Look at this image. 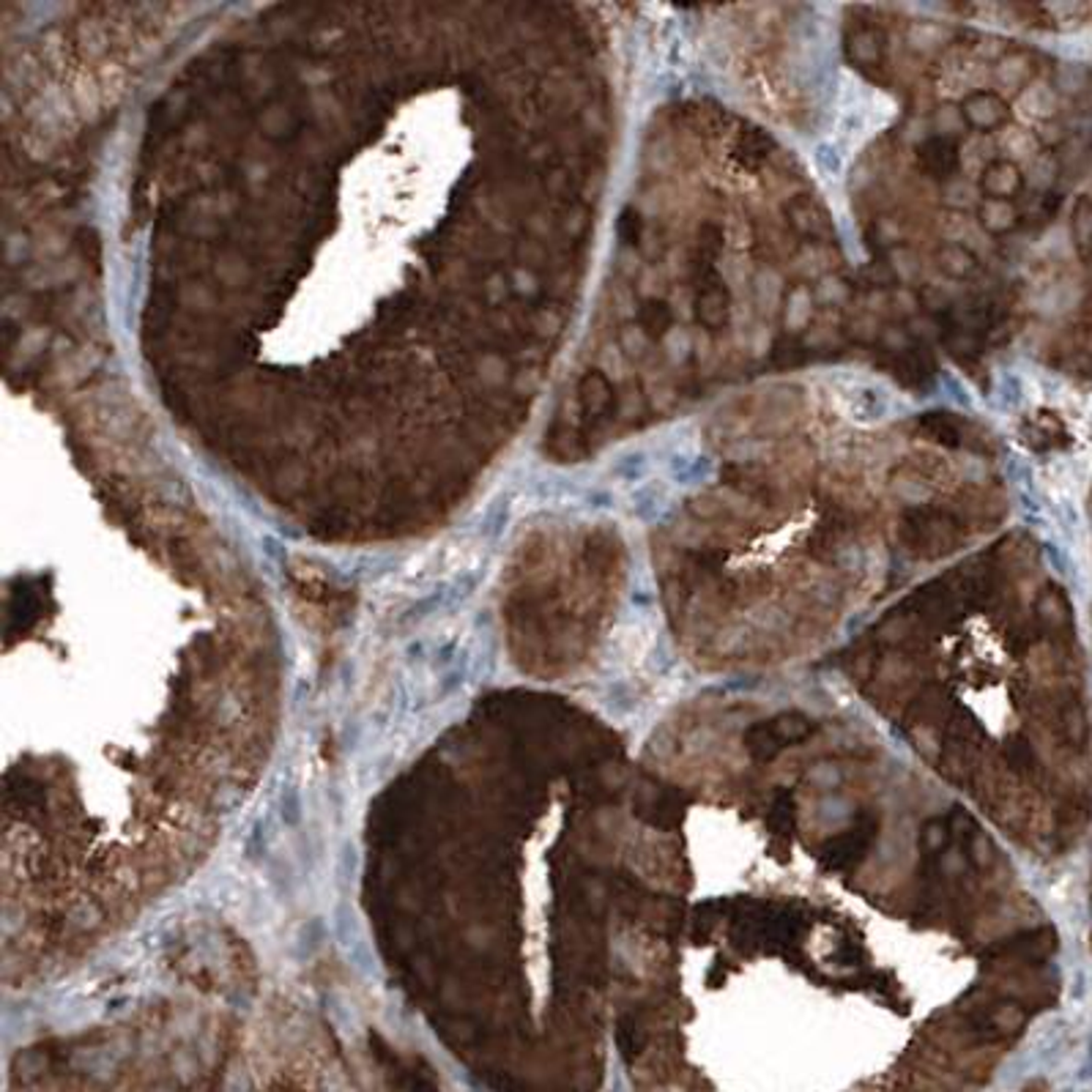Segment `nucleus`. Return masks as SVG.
I'll use <instances>...</instances> for the list:
<instances>
[{"instance_id": "obj_1", "label": "nucleus", "mask_w": 1092, "mask_h": 1092, "mask_svg": "<svg viewBox=\"0 0 1092 1092\" xmlns=\"http://www.w3.org/2000/svg\"><path fill=\"white\" fill-rule=\"evenodd\" d=\"M816 162L827 176H840L843 173V153L835 142H819L816 145Z\"/></svg>"}, {"instance_id": "obj_2", "label": "nucleus", "mask_w": 1092, "mask_h": 1092, "mask_svg": "<svg viewBox=\"0 0 1092 1092\" xmlns=\"http://www.w3.org/2000/svg\"><path fill=\"white\" fill-rule=\"evenodd\" d=\"M986 187H988L991 192H997V195L1011 192V190L1016 187V170H1013V167H997V170L991 173V178H986Z\"/></svg>"}]
</instances>
